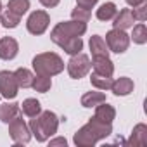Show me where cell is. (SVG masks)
Instances as JSON below:
<instances>
[{"mask_svg": "<svg viewBox=\"0 0 147 147\" xmlns=\"http://www.w3.org/2000/svg\"><path fill=\"white\" fill-rule=\"evenodd\" d=\"M97 2H99V0H76V5L82 7V9H88L90 11Z\"/></svg>", "mask_w": 147, "mask_h": 147, "instance_id": "obj_31", "label": "cell"}, {"mask_svg": "<svg viewBox=\"0 0 147 147\" xmlns=\"http://www.w3.org/2000/svg\"><path fill=\"white\" fill-rule=\"evenodd\" d=\"M85 126L90 130V133L94 135L95 140H102V138H106V137H109L113 133V123H104V121L97 119L95 116L90 118V121Z\"/></svg>", "mask_w": 147, "mask_h": 147, "instance_id": "obj_9", "label": "cell"}, {"mask_svg": "<svg viewBox=\"0 0 147 147\" xmlns=\"http://www.w3.org/2000/svg\"><path fill=\"white\" fill-rule=\"evenodd\" d=\"M131 28H133L131 40H133L135 43H138V45H144V43L147 42V28H145V24H144V23H140V24L131 26Z\"/></svg>", "mask_w": 147, "mask_h": 147, "instance_id": "obj_28", "label": "cell"}, {"mask_svg": "<svg viewBox=\"0 0 147 147\" xmlns=\"http://www.w3.org/2000/svg\"><path fill=\"white\" fill-rule=\"evenodd\" d=\"M100 102H106V95L102 92H87L82 97V106L83 107H95Z\"/></svg>", "mask_w": 147, "mask_h": 147, "instance_id": "obj_22", "label": "cell"}, {"mask_svg": "<svg viewBox=\"0 0 147 147\" xmlns=\"http://www.w3.org/2000/svg\"><path fill=\"white\" fill-rule=\"evenodd\" d=\"M59 47H62V50L69 55H75V54H80L82 49H83V40L80 36H73V38H67L66 42H62Z\"/></svg>", "mask_w": 147, "mask_h": 147, "instance_id": "obj_20", "label": "cell"}, {"mask_svg": "<svg viewBox=\"0 0 147 147\" xmlns=\"http://www.w3.org/2000/svg\"><path fill=\"white\" fill-rule=\"evenodd\" d=\"M9 135L14 140V144H28L31 140L30 126L21 118H16L9 123Z\"/></svg>", "mask_w": 147, "mask_h": 147, "instance_id": "obj_7", "label": "cell"}, {"mask_svg": "<svg viewBox=\"0 0 147 147\" xmlns=\"http://www.w3.org/2000/svg\"><path fill=\"white\" fill-rule=\"evenodd\" d=\"M30 131L35 135L38 142H45L49 137H52L59 128V118L52 111H42L38 116L31 118L30 121Z\"/></svg>", "mask_w": 147, "mask_h": 147, "instance_id": "obj_1", "label": "cell"}, {"mask_svg": "<svg viewBox=\"0 0 147 147\" xmlns=\"http://www.w3.org/2000/svg\"><path fill=\"white\" fill-rule=\"evenodd\" d=\"M90 50H92V57H109L107 43L99 35H94L90 38Z\"/></svg>", "mask_w": 147, "mask_h": 147, "instance_id": "obj_15", "label": "cell"}, {"mask_svg": "<svg viewBox=\"0 0 147 147\" xmlns=\"http://www.w3.org/2000/svg\"><path fill=\"white\" fill-rule=\"evenodd\" d=\"M85 31H87V23L75 21V19H73V21H64V23H59V24L54 26V30L50 31V40L54 43L61 45L67 38L85 35Z\"/></svg>", "mask_w": 147, "mask_h": 147, "instance_id": "obj_3", "label": "cell"}, {"mask_svg": "<svg viewBox=\"0 0 147 147\" xmlns=\"http://www.w3.org/2000/svg\"><path fill=\"white\" fill-rule=\"evenodd\" d=\"M90 82L97 90H111V85H113L111 76H102V75H97V73H92Z\"/></svg>", "mask_w": 147, "mask_h": 147, "instance_id": "obj_24", "label": "cell"}, {"mask_svg": "<svg viewBox=\"0 0 147 147\" xmlns=\"http://www.w3.org/2000/svg\"><path fill=\"white\" fill-rule=\"evenodd\" d=\"M73 142H75L78 147H94L95 145V138L94 135L90 133V130L87 126H82L76 133H75V138H73Z\"/></svg>", "mask_w": 147, "mask_h": 147, "instance_id": "obj_16", "label": "cell"}, {"mask_svg": "<svg viewBox=\"0 0 147 147\" xmlns=\"http://www.w3.org/2000/svg\"><path fill=\"white\" fill-rule=\"evenodd\" d=\"M16 118H21V107L19 104H4L2 107H0V121H4V123H11L12 119Z\"/></svg>", "mask_w": 147, "mask_h": 147, "instance_id": "obj_17", "label": "cell"}, {"mask_svg": "<svg viewBox=\"0 0 147 147\" xmlns=\"http://www.w3.org/2000/svg\"><path fill=\"white\" fill-rule=\"evenodd\" d=\"M106 43H107V49L111 52H116V54H123L128 50V45H130V35L125 33V30H111L107 35H106Z\"/></svg>", "mask_w": 147, "mask_h": 147, "instance_id": "obj_5", "label": "cell"}, {"mask_svg": "<svg viewBox=\"0 0 147 147\" xmlns=\"http://www.w3.org/2000/svg\"><path fill=\"white\" fill-rule=\"evenodd\" d=\"M19 106H21V113L26 114L28 118H35V116H38L42 113V104L36 99H26Z\"/></svg>", "mask_w": 147, "mask_h": 147, "instance_id": "obj_19", "label": "cell"}, {"mask_svg": "<svg viewBox=\"0 0 147 147\" xmlns=\"http://www.w3.org/2000/svg\"><path fill=\"white\" fill-rule=\"evenodd\" d=\"M113 19H114L113 26H114L116 30H128V28H131V26H133V23H135L133 14H131V11H130V9H121V11H119V14L116 12V16H114Z\"/></svg>", "mask_w": 147, "mask_h": 147, "instance_id": "obj_12", "label": "cell"}, {"mask_svg": "<svg viewBox=\"0 0 147 147\" xmlns=\"http://www.w3.org/2000/svg\"><path fill=\"white\" fill-rule=\"evenodd\" d=\"M71 18L75 19V21H82V23H88L90 19V11L88 9H82L76 5V9L71 12Z\"/></svg>", "mask_w": 147, "mask_h": 147, "instance_id": "obj_29", "label": "cell"}, {"mask_svg": "<svg viewBox=\"0 0 147 147\" xmlns=\"http://www.w3.org/2000/svg\"><path fill=\"white\" fill-rule=\"evenodd\" d=\"M90 67H92V62H90L88 55H85L82 52L71 55V59L67 61V73H69V76L75 78V80H80V78L87 76Z\"/></svg>", "mask_w": 147, "mask_h": 147, "instance_id": "obj_4", "label": "cell"}, {"mask_svg": "<svg viewBox=\"0 0 147 147\" xmlns=\"http://www.w3.org/2000/svg\"><path fill=\"white\" fill-rule=\"evenodd\" d=\"M19 21H21V16L11 12L9 9L0 12V23H2V26H5V28H16L19 24Z\"/></svg>", "mask_w": 147, "mask_h": 147, "instance_id": "obj_26", "label": "cell"}, {"mask_svg": "<svg viewBox=\"0 0 147 147\" xmlns=\"http://www.w3.org/2000/svg\"><path fill=\"white\" fill-rule=\"evenodd\" d=\"M33 69L36 75H43V76H54L59 75L64 69V61L61 59V55L54 54V52H43L33 57Z\"/></svg>", "mask_w": 147, "mask_h": 147, "instance_id": "obj_2", "label": "cell"}, {"mask_svg": "<svg viewBox=\"0 0 147 147\" xmlns=\"http://www.w3.org/2000/svg\"><path fill=\"white\" fill-rule=\"evenodd\" d=\"M133 87H135L133 82H131L130 78L123 76V78H118L116 82H113L111 90H113L114 95H118V97H125V95H128V94L133 92Z\"/></svg>", "mask_w": 147, "mask_h": 147, "instance_id": "obj_13", "label": "cell"}, {"mask_svg": "<svg viewBox=\"0 0 147 147\" xmlns=\"http://www.w3.org/2000/svg\"><path fill=\"white\" fill-rule=\"evenodd\" d=\"M95 118L104 123H113V119L116 118V111L107 102H100L99 106H95Z\"/></svg>", "mask_w": 147, "mask_h": 147, "instance_id": "obj_18", "label": "cell"}, {"mask_svg": "<svg viewBox=\"0 0 147 147\" xmlns=\"http://www.w3.org/2000/svg\"><path fill=\"white\" fill-rule=\"evenodd\" d=\"M14 76H16V82L19 85V88H30L31 83H33V73L26 67H19L14 71Z\"/></svg>", "mask_w": 147, "mask_h": 147, "instance_id": "obj_21", "label": "cell"}, {"mask_svg": "<svg viewBox=\"0 0 147 147\" xmlns=\"http://www.w3.org/2000/svg\"><path fill=\"white\" fill-rule=\"evenodd\" d=\"M18 50H19V45L12 36H4L0 40V59L11 61L18 55Z\"/></svg>", "mask_w": 147, "mask_h": 147, "instance_id": "obj_10", "label": "cell"}, {"mask_svg": "<svg viewBox=\"0 0 147 147\" xmlns=\"http://www.w3.org/2000/svg\"><path fill=\"white\" fill-rule=\"evenodd\" d=\"M0 12H2V2H0Z\"/></svg>", "mask_w": 147, "mask_h": 147, "instance_id": "obj_35", "label": "cell"}, {"mask_svg": "<svg viewBox=\"0 0 147 147\" xmlns=\"http://www.w3.org/2000/svg\"><path fill=\"white\" fill-rule=\"evenodd\" d=\"M59 2H61V0H40V4H42L43 7H49V9L55 7V5H57Z\"/></svg>", "mask_w": 147, "mask_h": 147, "instance_id": "obj_32", "label": "cell"}, {"mask_svg": "<svg viewBox=\"0 0 147 147\" xmlns=\"http://www.w3.org/2000/svg\"><path fill=\"white\" fill-rule=\"evenodd\" d=\"M125 2L128 4V5H131V7H137V5H140V4H144L145 0H125Z\"/></svg>", "mask_w": 147, "mask_h": 147, "instance_id": "obj_34", "label": "cell"}, {"mask_svg": "<svg viewBox=\"0 0 147 147\" xmlns=\"http://www.w3.org/2000/svg\"><path fill=\"white\" fill-rule=\"evenodd\" d=\"M92 66H94V73L102 76H113L114 73V64L109 57H94Z\"/></svg>", "mask_w": 147, "mask_h": 147, "instance_id": "obj_11", "label": "cell"}, {"mask_svg": "<svg viewBox=\"0 0 147 147\" xmlns=\"http://www.w3.org/2000/svg\"><path fill=\"white\" fill-rule=\"evenodd\" d=\"M7 9L18 16H23L28 12L30 9V0H9V4H7Z\"/></svg>", "mask_w": 147, "mask_h": 147, "instance_id": "obj_27", "label": "cell"}, {"mask_svg": "<svg viewBox=\"0 0 147 147\" xmlns=\"http://www.w3.org/2000/svg\"><path fill=\"white\" fill-rule=\"evenodd\" d=\"M19 85L16 82L14 73L11 71H0V95L5 99H14L18 95Z\"/></svg>", "mask_w": 147, "mask_h": 147, "instance_id": "obj_8", "label": "cell"}, {"mask_svg": "<svg viewBox=\"0 0 147 147\" xmlns=\"http://www.w3.org/2000/svg\"><path fill=\"white\" fill-rule=\"evenodd\" d=\"M66 138H62V137H59V138H54V140H50V147H55V145H64L66 147Z\"/></svg>", "mask_w": 147, "mask_h": 147, "instance_id": "obj_33", "label": "cell"}, {"mask_svg": "<svg viewBox=\"0 0 147 147\" xmlns=\"http://www.w3.org/2000/svg\"><path fill=\"white\" fill-rule=\"evenodd\" d=\"M128 145H133V147H144V145H147V126L144 123H138L133 128L131 137L128 140Z\"/></svg>", "mask_w": 147, "mask_h": 147, "instance_id": "obj_14", "label": "cell"}, {"mask_svg": "<svg viewBox=\"0 0 147 147\" xmlns=\"http://www.w3.org/2000/svg\"><path fill=\"white\" fill-rule=\"evenodd\" d=\"M31 87H33L36 92H40V94H45V92H49V90H50V87H52V80H50V76L36 75V76L33 78V83H31Z\"/></svg>", "mask_w": 147, "mask_h": 147, "instance_id": "obj_25", "label": "cell"}, {"mask_svg": "<svg viewBox=\"0 0 147 147\" xmlns=\"http://www.w3.org/2000/svg\"><path fill=\"white\" fill-rule=\"evenodd\" d=\"M116 12H118L116 5L113 2H106L97 9V19L99 21H109V19H113L116 16Z\"/></svg>", "mask_w": 147, "mask_h": 147, "instance_id": "obj_23", "label": "cell"}, {"mask_svg": "<svg viewBox=\"0 0 147 147\" xmlns=\"http://www.w3.org/2000/svg\"><path fill=\"white\" fill-rule=\"evenodd\" d=\"M131 14H133V19H135V21H140V23H144V21L147 19V4L144 2V4H140V5L133 7Z\"/></svg>", "mask_w": 147, "mask_h": 147, "instance_id": "obj_30", "label": "cell"}, {"mask_svg": "<svg viewBox=\"0 0 147 147\" xmlns=\"http://www.w3.org/2000/svg\"><path fill=\"white\" fill-rule=\"evenodd\" d=\"M50 24V18L45 11H35L26 21V28L31 35H43Z\"/></svg>", "mask_w": 147, "mask_h": 147, "instance_id": "obj_6", "label": "cell"}]
</instances>
